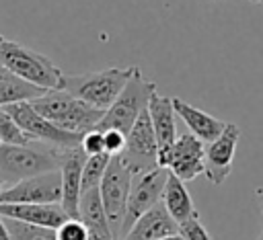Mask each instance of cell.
<instances>
[{
    "label": "cell",
    "instance_id": "1",
    "mask_svg": "<svg viewBox=\"0 0 263 240\" xmlns=\"http://www.w3.org/2000/svg\"><path fill=\"white\" fill-rule=\"evenodd\" d=\"M132 72H134V66L107 68V70L84 72V74H64L60 88L76 96L78 101L90 105L92 109H99L105 113L115 103L123 86L127 84Z\"/></svg>",
    "mask_w": 263,
    "mask_h": 240
},
{
    "label": "cell",
    "instance_id": "2",
    "mask_svg": "<svg viewBox=\"0 0 263 240\" xmlns=\"http://www.w3.org/2000/svg\"><path fill=\"white\" fill-rule=\"evenodd\" d=\"M0 66L23 78L25 82L43 90L60 88L64 72L51 62V57L0 35Z\"/></svg>",
    "mask_w": 263,
    "mask_h": 240
},
{
    "label": "cell",
    "instance_id": "3",
    "mask_svg": "<svg viewBox=\"0 0 263 240\" xmlns=\"http://www.w3.org/2000/svg\"><path fill=\"white\" fill-rule=\"evenodd\" d=\"M31 105L41 117L51 121L55 127L76 135H82L88 129H92L103 117V111L92 109L90 105L78 101L62 88L45 90L41 96L33 98Z\"/></svg>",
    "mask_w": 263,
    "mask_h": 240
},
{
    "label": "cell",
    "instance_id": "4",
    "mask_svg": "<svg viewBox=\"0 0 263 240\" xmlns=\"http://www.w3.org/2000/svg\"><path fill=\"white\" fill-rule=\"evenodd\" d=\"M66 150H58L51 146L41 144H27V146H12L0 144V178L4 185H12L16 181L60 170V162Z\"/></svg>",
    "mask_w": 263,
    "mask_h": 240
},
{
    "label": "cell",
    "instance_id": "5",
    "mask_svg": "<svg viewBox=\"0 0 263 240\" xmlns=\"http://www.w3.org/2000/svg\"><path fill=\"white\" fill-rule=\"evenodd\" d=\"M154 92H156V82L146 80L142 76V70L138 66H134V72H132L127 84L123 86V90L119 92L115 103L103 113V117L99 119V123L92 129H99V131L117 129L123 135H127V131L132 129L136 119L142 115V111L148 109V101Z\"/></svg>",
    "mask_w": 263,
    "mask_h": 240
},
{
    "label": "cell",
    "instance_id": "6",
    "mask_svg": "<svg viewBox=\"0 0 263 240\" xmlns=\"http://www.w3.org/2000/svg\"><path fill=\"white\" fill-rule=\"evenodd\" d=\"M4 109L10 113V117L14 119V123L27 135L29 142L51 146V148H58V150L80 148V137L82 135H76V133H70V131H64V129L55 127L51 121H47L45 117H41L33 109L31 101L14 103V105H8Z\"/></svg>",
    "mask_w": 263,
    "mask_h": 240
},
{
    "label": "cell",
    "instance_id": "7",
    "mask_svg": "<svg viewBox=\"0 0 263 240\" xmlns=\"http://www.w3.org/2000/svg\"><path fill=\"white\" fill-rule=\"evenodd\" d=\"M132 178H134V172L119 160V156H111L105 168V174L101 178L99 193H101V201L105 207V215H107L113 240H119L121 236V224L125 215V203H127Z\"/></svg>",
    "mask_w": 263,
    "mask_h": 240
},
{
    "label": "cell",
    "instance_id": "8",
    "mask_svg": "<svg viewBox=\"0 0 263 240\" xmlns=\"http://www.w3.org/2000/svg\"><path fill=\"white\" fill-rule=\"evenodd\" d=\"M119 160L134 174H142L152 168H158V146H156V135L148 117V109L142 111V115L136 119V123L127 131Z\"/></svg>",
    "mask_w": 263,
    "mask_h": 240
},
{
    "label": "cell",
    "instance_id": "9",
    "mask_svg": "<svg viewBox=\"0 0 263 240\" xmlns=\"http://www.w3.org/2000/svg\"><path fill=\"white\" fill-rule=\"evenodd\" d=\"M166 176H168V170L162 168V166L152 168V170L142 172V174H134L132 187H129V195H127V203H125V215H123L119 240L125 236V232L134 226V222L142 213H146L150 207L160 203Z\"/></svg>",
    "mask_w": 263,
    "mask_h": 240
},
{
    "label": "cell",
    "instance_id": "10",
    "mask_svg": "<svg viewBox=\"0 0 263 240\" xmlns=\"http://www.w3.org/2000/svg\"><path fill=\"white\" fill-rule=\"evenodd\" d=\"M62 176L60 170L41 172L16 181L0 191V205L4 203H60Z\"/></svg>",
    "mask_w": 263,
    "mask_h": 240
},
{
    "label": "cell",
    "instance_id": "11",
    "mask_svg": "<svg viewBox=\"0 0 263 240\" xmlns=\"http://www.w3.org/2000/svg\"><path fill=\"white\" fill-rule=\"evenodd\" d=\"M240 139V129L236 123H226L222 133L205 144L203 148V174L212 185H222L234 162V152Z\"/></svg>",
    "mask_w": 263,
    "mask_h": 240
},
{
    "label": "cell",
    "instance_id": "12",
    "mask_svg": "<svg viewBox=\"0 0 263 240\" xmlns=\"http://www.w3.org/2000/svg\"><path fill=\"white\" fill-rule=\"evenodd\" d=\"M203 148L205 144L199 142L189 131L183 135H177L175 144L166 152L160 166L166 168L179 181L191 183L199 174H203Z\"/></svg>",
    "mask_w": 263,
    "mask_h": 240
},
{
    "label": "cell",
    "instance_id": "13",
    "mask_svg": "<svg viewBox=\"0 0 263 240\" xmlns=\"http://www.w3.org/2000/svg\"><path fill=\"white\" fill-rule=\"evenodd\" d=\"M0 215L4 219H14L35 228L55 230L68 219L60 203H4L0 205Z\"/></svg>",
    "mask_w": 263,
    "mask_h": 240
},
{
    "label": "cell",
    "instance_id": "14",
    "mask_svg": "<svg viewBox=\"0 0 263 240\" xmlns=\"http://www.w3.org/2000/svg\"><path fill=\"white\" fill-rule=\"evenodd\" d=\"M148 117L156 135V146H158V166L162 164L166 152L177 139V121H175V111H173V101L171 96H162L154 92L148 101Z\"/></svg>",
    "mask_w": 263,
    "mask_h": 240
},
{
    "label": "cell",
    "instance_id": "15",
    "mask_svg": "<svg viewBox=\"0 0 263 240\" xmlns=\"http://www.w3.org/2000/svg\"><path fill=\"white\" fill-rule=\"evenodd\" d=\"M86 156L80 148L66 150L60 162V176H62V197L60 205L68 217L78 219V201H80V176Z\"/></svg>",
    "mask_w": 263,
    "mask_h": 240
},
{
    "label": "cell",
    "instance_id": "16",
    "mask_svg": "<svg viewBox=\"0 0 263 240\" xmlns=\"http://www.w3.org/2000/svg\"><path fill=\"white\" fill-rule=\"evenodd\" d=\"M177 232H179V224L168 215L162 203H156L134 222V226L125 232L121 240H156V238L175 236Z\"/></svg>",
    "mask_w": 263,
    "mask_h": 240
},
{
    "label": "cell",
    "instance_id": "17",
    "mask_svg": "<svg viewBox=\"0 0 263 240\" xmlns=\"http://www.w3.org/2000/svg\"><path fill=\"white\" fill-rule=\"evenodd\" d=\"M171 101H173L175 115L181 117V121L187 125V131L191 135H195L199 142L210 144L212 139H216L222 133V129L226 125L222 119H218V117H214V115H210V113H205V111L185 103L179 96H173Z\"/></svg>",
    "mask_w": 263,
    "mask_h": 240
},
{
    "label": "cell",
    "instance_id": "18",
    "mask_svg": "<svg viewBox=\"0 0 263 240\" xmlns=\"http://www.w3.org/2000/svg\"><path fill=\"white\" fill-rule=\"evenodd\" d=\"M160 203L164 205V209L168 211V215L177 222V224H183L187 219H193V217H199L197 209H195V203L185 187L183 181H179L177 176H173L168 172L166 176V183H164V191H162V199Z\"/></svg>",
    "mask_w": 263,
    "mask_h": 240
},
{
    "label": "cell",
    "instance_id": "19",
    "mask_svg": "<svg viewBox=\"0 0 263 240\" xmlns=\"http://www.w3.org/2000/svg\"><path fill=\"white\" fill-rule=\"evenodd\" d=\"M78 219L86 226L88 234L99 236L103 240H113L107 215H105V207L101 201V193L99 187L80 193V201H78Z\"/></svg>",
    "mask_w": 263,
    "mask_h": 240
},
{
    "label": "cell",
    "instance_id": "20",
    "mask_svg": "<svg viewBox=\"0 0 263 240\" xmlns=\"http://www.w3.org/2000/svg\"><path fill=\"white\" fill-rule=\"evenodd\" d=\"M43 92H45L43 88L25 82L23 78L14 76L12 72L0 66V107H8L14 103H23V101H33L41 96Z\"/></svg>",
    "mask_w": 263,
    "mask_h": 240
},
{
    "label": "cell",
    "instance_id": "21",
    "mask_svg": "<svg viewBox=\"0 0 263 240\" xmlns=\"http://www.w3.org/2000/svg\"><path fill=\"white\" fill-rule=\"evenodd\" d=\"M109 158L111 156L101 154V156H90V158L84 160L82 176H80V193L90 191V189H97L101 185V178L105 174V168L109 164Z\"/></svg>",
    "mask_w": 263,
    "mask_h": 240
},
{
    "label": "cell",
    "instance_id": "22",
    "mask_svg": "<svg viewBox=\"0 0 263 240\" xmlns=\"http://www.w3.org/2000/svg\"><path fill=\"white\" fill-rule=\"evenodd\" d=\"M4 224H6V230L12 236V240H55L53 230H47V228L27 226V224H21L14 219H4Z\"/></svg>",
    "mask_w": 263,
    "mask_h": 240
},
{
    "label": "cell",
    "instance_id": "23",
    "mask_svg": "<svg viewBox=\"0 0 263 240\" xmlns=\"http://www.w3.org/2000/svg\"><path fill=\"white\" fill-rule=\"evenodd\" d=\"M0 144H12V146H27L31 144L27 139V135L18 129V125L14 123V119L10 117V113L0 107Z\"/></svg>",
    "mask_w": 263,
    "mask_h": 240
},
{
    "label": "cell",
    "instance_id": "24",
    "mask_svg": "<svg viewBox=\"0 0 263 240\" xmlns=\"http://www.w3.org/2000/svg\"><path fill=\"white\" fill-rule=\"evenodd\" d=\"M55 240H88V230L80 219L68 217L64 224H60L55 230Z\"/></svg>",
    "mask_w": 263,
    "mask_h": 240
},
{
    "label": "cell",
    "instance_id": "25",
    "mask_svg": "<svg viewBox=\"0 0 263 240\" xmlns=\"http://www.w3.org/2000/svg\"><path fill=\"white\" fill-rule=\"evenodd\" d=\"M80 150L86 158L90 156H101L105 154V144H103V131L99 129H88L80 137Z\"/></svg>",
    "mask_w": 263,
    "mask_h": 240
},
{
    "label": "cell",
    "instance_id": "26",
    "mask_svg": "<svg viewBox=\"0 0 263 240\" xmlns=\"http://www.w3.org/2000/svg\"><path fill=\"white\" fill-rule=\"evenodd\" d=\"M181 240H212L210 232L205 230V226L201 224L199 217H193V219H187L183 224H179V232Z\"/></svg>",
    "mask_w": 263,
    "mask_h": 240
},
{
    "label": "cell",
    "instance_id": "27",
    "mask_svg": "<svg viewBox=\"0 0 263 240\" xmlns=\"http://www.w3.org/2000/svg\"><path fill=\"white\" fill-rule=\"evenodd\" d=\"M103 144H105V154L107 156H119L125 144V135L117 129H105L103 131Z\"/></svg>",
    "mask_w": 263,
    "mask_h": 240
},
{
    "label": "cell",
    "instance_id": "28",
    "mask_svg": "<svg viewBox=\"0 0 263 240\" xmlns=\"http://www.w3.org/2000/svg\"><path fill=\"white\" fill-rule=\"evenodd\" d=\"M0 240H12V236H10L8 230H6V224H4V219H2V215H0Z\"/></svg>",
    "mask_w": 263,
    "mask_h": 240
},
{
    "label": "cell",
    "instance_id": "29",
    "mask_svg": "<svg viewBox=\"0 0 263 240\" xmlns=\"http://www.w3.org/2000/svg\"><path fill=\"white\" fill-rule=\"evenodd\" d=\"M257 195H259V199H261V222H263V189H259Z\"/></svg>",
    "mask_w": 263,
    "mask_h": 240
},
{
    "label": "cell",
    "instance_id": "30",
    "mask_svg": "<svg viewBox=\"0 0 263 240\" xmlns=\"http://www.w3.org/2000/svg\"><path fill=\"white\" fill-rule=\"evenodd\" d=\"M156 240H181V236H179V234H175V236H166V238H156Z\"/></svg>",
    "mask_w": 263,
    "mask_h": 240
},
{
    "label": "cell",
    "instance_id": "31",
    "mask_svg": "<svg viewBox=\"0 0 263 240\" xmlns=\"http://www.w3.org/2000/svg\"><path fill=\"white\" fill-rule=\"evenodd\" d=\"M2 189H4V183H2V178H0V191H2Z\"/></svg>",
    "mask_w": 263,
    "mask_h": 240
},
{
    "label": "cell",
    "instance_id": "32",
    "mask_svg": "<svg viewBox=\"0 0 263 240\" xmlns=\"http://www.w3.org/2000/svg\"><path fill=\"white\" fill-rule=\"evenodd\" d=\"M259 240H263V232H261V236H259Z\"/></svg>",
    "mask_w": 263,
    "mask_h": 240
},
{
    "label": "cell",
    "instance_id": "33",
    "mask_svg": "<svg viewBox=\"0 0 263 240\" xmlns=\"http://www.w3.org/2000/svg\"><path fill=\"white\" fill-rule=\"evenodd\" d=\"M249 2H261V0H249Z\"/></svg>",
    "mask_w": 263,
    "mask_h": 240
},
{
    "label": "cell",
    "instance_id": "34",
    "mask_svg": "<svg viewBox=\"0 0 263 240\" xmlns=\"http://www.w3.org/2000/svg\"><path fill=\"white\" fill-rule=\"evenodd\" d=\"M261 4H263V0H261Z\"/></svg>",
    "mask_w": 263,
    "mask_h": 240
}]
</instances>
